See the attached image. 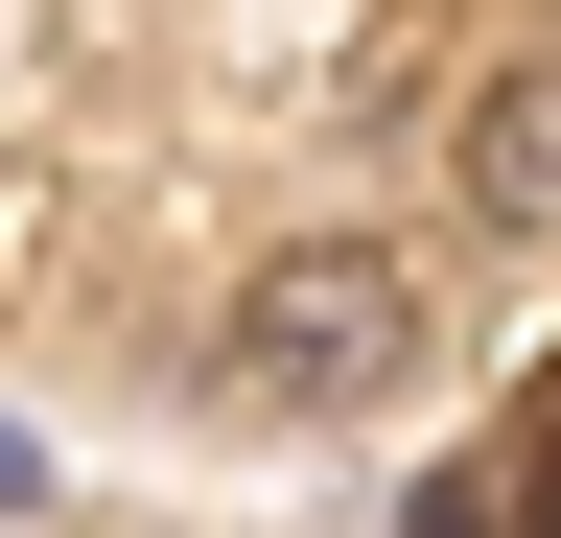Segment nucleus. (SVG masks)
<instances>
[{
	"label": "nucleus",
	"instance_id": "1",
	"mask_svg": "<svg viewBox=\"0 0 561 538\" xmlns=\"http://www.w3.org/2000/svg\"><path fill=\"white\" fill-rule=\"evenodd\" d=\"M398 352H421V282H398V257H351V234H305V257H257V282H234V398H280V422L398 398Z\"/></svg>",
	"mask_w": 561,
	"mask_h": 538
},
{
	"label": "nucleus",
	"instance_id": "2",
	"mask_svg": "<svg viewBox=\"0 0 561 538\" xmlns=\"http://www.w3.org/2000/svg\"><path fill=\"white\" fill-rule=\"evenodd\" d=\"M468 211L491 234H561V71H515V94L468 117Z\"/></svg>",
	"mask_w": 561,
	"mask_h": 538
}]
</instances>
